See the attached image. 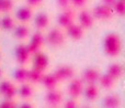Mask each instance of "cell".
<instances>
[{
  "label": "cell",
  "mask_w": 125,
  "mask_h": 108,
  "mask_svg": "<svg viewBox=\"0 0 125 108\" xmlns=\"http://www.w3.org/2000/svg\"><path fill=\"white\" fill-rule=\"evenodd\" d=\"M104 52L110 57H116L122 51V41L120 37L114 32H111L105 35L103 41Z\"/></svg>",
  "instance_id": "cell-1"
},
{
  "label": "cell",
  "mask_w": 125,
  "mask_h": 108,
  "mask_svg": "<svg viewBox=\"0 0 125 108\" xmlns=\"http://www.w3.org/2000/svg\"><path fill=\"white\" fill-rule=\"evenodd\" d=\"M45 41L52 48H62L66 42V34L62 28H53L47 32Z\"/></svg>",
  "instance_id": "cell-2"
},
{
  "label": "cell",
  "mask_w": 125,
  "mask_h": 108,
  "mask_svg": "<svg viewBox=\"0 0 125 108\" xmlns=\"http://www.w3.org/2000/svg\"><path fill=\"white\" fill-rule=\"evenodd\" d=\"M91 13H92L94 20H99V21H108V20L112 19L114 15V11H113L112 7L105 6L103 3L95 6Z\"/></svg>",
  "instance_id": "cell-3"
},
{
  "label": "cell",
  "mask_w": 125,
  "mask_h": 108,
  "mask_svg": "<svg viewBox=\"0 0 125 108\" xmlns=\"http://www.w3.org/2000/svg\"><path fill=\"white\" fill-rule=\"evenodd\" d=\"M75 19H76L75 10H73L69 7V8L62 10V12L58 14V17H57V24L59 26V28L65 30L67 27H69L70 24H73L75 22Z\"/></svg>",
  "instance_id": "cell-4"
},
{
  "label": "cell",
  "mask_w": 125,
  "mask_h": 108,
  "mask_svg": "<svg viewBox=\"0 0 125 108\" xmlns=\"http://www.w3.org/2000/svg\"><path fill=\"white\" fill-rule=\"evenodd\" d=\"M83 88H84V84L81 81V78L73 77L69 81L68 87H67V93L70 96V98L78 99L83 94Z\"/></svg>",
  "instance_id": "cell-5"
},
{
  "label": "cell",
  "mask_w": 125,
  "mask_h": 108,
  "mask_svg": "<svg viewBox=\"0 0 125 108\" xmlns=\"http://www.w3.org/2000/svg\"><path fill=\"white\" fill-rule=\"evenodd\" d=\"M32 57V67L35 69H39L41 72H45L50 66V58L43 52H37L34 55L31 56Z\"/></svg>",
  "instance_id": "cell-6"
},
{
  "label": "cell",
  "mask_w": 125,
  "mask_h": 108,
  "mask_svg": "<svg viewBox=\"0 0 125 108\" xmlns=\"http://www.w3.org/2000/svg\"><path fill=\"white\" fill-rule=\"evenodd\" d=\"M59 83L70 81L73 77H75V68L70 65H61L54 72H53Z\"/></svg>",
  "instance_id": "cell-7"
},
{
  "label": "cell",
  "mask_w": 125,
  "mask_h": 108,
  "mask_svg": "<svg viewBox=\"0 0 125 108\" xmlns=\"http://www.w3.org/2000/svg\"><path fill=\"white\" fill-rule=\"evenodd\" d=\"M77 20H78V24L83 30H90L93 27L94 21H95L92 13L90 11L86 10V9H81V11L77 15Z\"/></svg>",
  "instance_id": "cell-8"
},
{
  "label": "cell",
  "mask_w": 125,
  "mask_h": 108,
  "mask_svg": "<svg viewBox=\"0 0 125 108\" xmlns=\"http://www.w3.org/2000/svg\"><path fill=\"white\" fill-rule=\"evenodd\" d=\"M45 104L50 107H58L62 103V94L56 88L48 89L45 94Z\"/></svg>",
  "instance_id": "cell-9"
},
{
  "label": "cell",
  "mask_w": 125,
  "mask_h": 108,
  "mask_svg": "<svg viewBox=\"0 0 125 108\" xmlns=\"http://www.w3.org/2000/svg\"><path fill=\"white\" fill-rule=\"evenodd\" d=\"M15 60H17L18 64L21 66H25L31 60V54L29 53L28 48L25 44L20 43L15 48Z\"/></svg>",
  "instance_id": "cell-10"
},
{
  "label": "cell",
  "mask_w": 125,
  "mask_h": 108,
  "mask_svg": "<svg viewBox=\"0 0 125 108\" xmlns=\"http://www.w3.org/2000/svg\"><path fill=\"white\" fill-rule=\"evenodd\" d=\"M100 72L98 71V68L94 67H88L82 72V76H81V81L83 82V84L88 85V84H97L98 80L100 77Z\"/></svg>",
  "instance_id": "cell-11"
},
{
  "label": "cell",
  "mask_w": 125,
  "mask_h": 108,
  "mask_svg": "<svg viewBox=\"0 0 125 108\" xmlns=\"http://www.w3.org/2000/svg\"><path fill=\"white\" fill-rule=\"evenodd\" d=\"M83 32H84L83 29L78 23H75V22L65 29V34H66V37H68L69 39L73 40V41H79V40H81L82 38H83Z\"/></svg>",
  "instance_id": "cell-12"
},
{
  "label": "cell",
  "mask_w": 125,
  "mask_h": 108,
  "mask_svg": "<svg viewBox=\"0 0 125 108\" xmlns=\"http://www.w3.org/2000/svg\"><path fill=\"white\" fill-rule=\"evenodd\" d=\"M15 18L20 23H28L33 18V9L28 6L20 7L15 12Z\"/></svg>",
  "instance_id": "cell-13"
},
{
  "label": "cell",
  "mask_w": 125,
  "mask_h": 108,
  "mask_svg": "<svg viewBox=\"0 0 125 108\" xmlns=\"http://www.w3.org/2000/svg\"><path fill=\"white\" fill-rule=\"evenodd\" d=\"M50 22H51V19H50V15L45 12H40L35 15L34 18V27L37 31H44L48 28L50 26Z\"/></svg>",
  "instance_id": "cell-14"
},
{
  "label": "cell",
  "mask_w": 125,
  "mask_h": 108,
  "mask_svg": "<svg viewBox=\"0 0 125 108\" xmlns=\"http://www.w3.org/2000/svg\"><path fill=\"white\" fill-rule=\"evenodd\" d=\"M12 31L14 38L19 41H24L30 37V28L26 26V23H21L19 26H15Z\"/></svg>",
  "instance_id": "cell-15"
},
{
  "label": "cell",
  "mask_w": 125,
  "mask_h": 108,
  "mask_svg": "<svg viewBox=\"0 0 125 108\" xmlns=\"http://www.w3.org/2000/svg\"><path fill=\"white\" fill-rule=\"evenodd\" d=\"M83 94L88 102H95L100 95V89L97 84H88L83 88Z\"/></svg>",
  "instance_id": "cell-16"
},
{
  "label": "cell",
  "mask_w": 125,
  "mask_h": 108,
  "mask_svg": "<svg viewBox=\"0 0 125 108\" xmlns=\"http://www.w3.org/2000/svg\"><path fill=\"white\" fill-rule=\"evenodd\" d=\"M33 93H34V89H33L32 84H30V83H28V82L20 84V87L17 92L19 97H21L22 99H24V100L30 99L33 96Z\"/></svg>",
  "instance_id": "cell-17"
},
{
  "label": "cell",
  "mask_w": 125,
  "mask_h": 108,
  "mask_svg": "<svg viewBox=\"0 0 125 108\" xmlns=\"http://www.w3.org/2000/svg\"><path fill=\"white\" fill-rule=\"evenodd\" d=\"M41 84L48 91V89L56 88L57 85L59 84V82L53 73H48V74L44 73L43 77H42V81H41Z\"/></svg>",
  "instance_id": "cell-18"
},
{
  "label": "cell",
  "mask_w": 125,
  "mask_h": 108,
  "mask_svg": "<svg viewBox=\"0 0 125 108\" xmlns=\"http://www.w3.org/2000/svg\"><path fill=\"white\" fill-rule=\"evenodd\" d=\"M98 83L100 84V86H101L102 88L110 91V89H112L113 87H114L116 81H115L113 77H111L108 73H104V74H100V77H99V80H98Z\"/></svg>",
  "instance_id": "cell-19"
},
{
  "label": "cell",
  "mask_w": 125,
  "mask_h": 108,
  "mask_svg": "<svg viewBox=\"0 0 125 108\" xmlns=\"http://www.w3.org/2000/svg\"><path fill=\"white\" fill-rule=\"evenodd\" d=\"M44 73L45 72H41L39 69H35L32 67L31 69H28V80H26V82L32 85L41 84V81Z\"/></svg>",
  "instance_id": "cell-20"
},
{
  "label": "cell",
  "mask_w": 125,
  "mask_h": 108,
  "mask_svg": "<svg viewBox=\"0 0 125 108\" xmlns=\"http://www.w3.org/2000/svg\"><path fill=\"white\" fill-rule=\"evenodd\" d=\"M106 73H108L111 77L114 78L115 81H117L123 75V66H122L120 63H112V64L108 67Z\"/></svg>",
  "instance_id": "cell-21"
},
{
  "label": "cell",
  "mask_w": 125,
  "mask_h": 108,
  "mask_svg": "<svg viewBox=\"0 0 125 108\" xmlns=\"http://www.w3.org/2000/svg\"><path fill=\"white\" fill-rule=\"evenodd\" d=\"M15 27L14 20L9 13H7L4 17H2V19H0V29L6 32H10L13 30V28Z\"/></svg>",
  "instance_id": "cell-22"
},
{
  "label": "cell",
  "mask_w": 125,
  "mask_h": 108,
  "mask_svg": "<svg viewBox=\"0 0 125 108\" xmlns=\"http://www.w3.org/2000/svg\"><path fill=\"white\" fill-rule=\"evenodd\" d=\"M103 104L106 108H117L121 105V98L117 94H110L104 98Z\"/></svg>",
  "instance_id": "cell-23"
},
{
  "label": "cell",
  "mask_w": 125,
  "mask_h": 108,
  "mask_svg": "<svg viewBox=\"0 0 125 108\" xmlns=\"http://www.w3.org/2000/svg\"><path fill=\"white\" fill-rule=\"evenodd\" d=\"M13 77H14L15 82L19 83V84H22V83H25L26 80H28V69L25 68V66H21L18 67L15 69L14 74H13Z\"/></svg>",
  "instance_id": "cell-24"
},
{
  "label": "cell",
  "mask_w": 125,
  "mask_h": 108,
  "mask_svg": "<svg viewBox=\"0 0 125 108\" xmlns=\"http://www.w3.org/2000/svg\"><path fill=\"white\" fill-rule=\"evenodd\" d=\"M44 42H45V37L43 35L42 31H36L35 33H33V34L31 35L30 43H32V44H34V45L39 46L40 49H42Z\"/></svg>",
  "instance_id": "cell-25"
},
{
  "label": "cell",
  "mask_w": 125,
  "mask_h": 108,
  "mask_svg": "<svg viewBox=\"0 0 125 108\" xmlns=\"http://www.w3.org/2000/svg\"><path fill=\"white\" fill-rule=\"evenodd\" d=\"M14 8L13 0H0V13H10Z\"/></svg>",
  "instance_id": "cell-26"
},
{
  "label": "cell",
  "mask_w": 125,
  "mask_h": 108,
  "mask_svg": "<svg viewBox=\"0 0 125 108\" xmlns=\"http://www.w3.org/2000/svg\"><path fill=\"white\" fill-rule=\"evenodd\" d=\"M114 14H117L119 17H124L125 14V0H116L115 3L112 7Z\"/></svg>",
  "instance_id": "cell-27"
},
{
  "label": "cell",
  "mask_w": 125,
  "mask_h": 108,
  "mask_svg": "<svg viewBox=\"0 0 125 108\" xmlns=\"http://www.w3.org/2000/svg\"><path fill=\"white\" fill-rule=\"evenodd\" d=\"M17 92H18V88L15 87L14 84H12L10 87H9V89L4 93L3 97L4 98H8V99H12V98H14L15 96H17Z\"/></svg>",
  "instance_id": "cell-28"
},
{
  "label": "cell",
  "mask_w": 125,
  "mask_h": 108,
  "mask_svg": "<svg viewBox=\"0 0 125 108\" xmlns=\"http://www.w3.org/2000/svg\"><path fill=\"white\" fill-rule=\"evenodd\" d=\"M17 107V103L13 99H8V98H4L3 102L0 103V108H14Z\"/></svg>",
  "instance_id": "cell-29"
},
{
  "label": "cell",
  "mask_w": 125,
  "mask_h": 108,
  "mask_svg": "<svg viewBox=\"0 0 125 108\" xmlns=\"http://www.w3.org/2000/svg\"><path fill=\"white\" fill-rule=\"evenodd\" d=\"M12 84H13V83L11 82V81H8V80L2 81V82L0 83V95L3 96V95H4V93H6V92L8 91L9 87H10Z\"/></svg>",
  "instance_id": "cell-30"
},
{
  "label": "cell",
  "mask_w": 125,
  "mask_h": 108,
  "mask_svg": "<svg viewBox=\"0 0 125 108\" xmlns=\"http://www.w3.org/2000/svg\"><path fill=\"white\" fill-rule=\"evenodd\" d=\"M87 1L88 0H70V6H73V8L82 9L87 4Z\"/></svg>",
  "instance_id": "cell-31"
},
{
  "label": "cell",
  "mask_w": 125,
  "mask_h": 108,
  "mask_svg": "<svg viewBox=\"0 0 125 108\" xmlns=\"http://www.w3.org/2000/svg\"><path fill=\"white\" fill-rule=\"evenodd\" d=\"M42 3H43V0H26V6L32 9L37 8V7H40Z\"/></svg>",
  "instance_id": "cell-32"
},
{
  "label": "cell",
  "mask_w": 125,
  "mask_h": 108,
  "mask_svg": "<svg viewBox=\"0 0 125 108\" xmlns=\"http://www.w3.org/2000/svg\"><path fill=\"white\" fill-rule=\"evenodd\" d=\"M56 3L62 10L70 7V0H56Z\"/></svg>",
  "instance_id": "cell-33"
},
{
  "label": "cell",
  "mask_w": 125,
  "mask_h": 108,
  "mask_svg": "<svg viewBox=\"0 0 125 108\" xmlns=\"http://www.w3.org/2000/svg\"><path fill=\"white\" fill-rule=\"evenodd\" d=\"M62 106H64L65 108H76L77 107V99H75V98H70V99L66 100Z\"/></svg>",
  "instance_id": "cell-34"
},
{
  "label": "cell",
  "mask_w": 125,
  "mask_h": 108,
  "mask_svg": "<svg viewBox=\"0 0 125 108\" xmlns=\"http://www.w3.org/2000/svg\"><path fill=\"white\" fill-rule=\"evenodd\" d=\"M26 48H28V51H29V53L31 54V56L34 55L35 53H37V52H40V51H41V49H40L39 46L34 45V44H32V43H29L28 45H26Z\"/></svg>",
  "instance_id": "cell-35"
},
{
  "label": "cell",
  "mask_w": 125,
  "mask_h": 108,
  "mask_svg": "<svg viewBox=\"0 0 125 108\" xmlns=\"http://www.w3.org/2000/svg\"><path fill=\"white\" fill-rule=\"evenodd\" d=\"M32 107H33V105L29 102V99H28V102H23L22 104H20V108H32Z\"/></svg>",
  "instance_id": "cell-36"
},
{
  "label": "cell",
  "mask_w": 125,
  "mask_h": 108,
  "mask_svg": "<svg viewBox=\"0 0 125 108\" xmlns=\"http://www.w3.org/2000/svg\"><path fill=\"white\" fill-rule=\"evenodd\" d=\"M115 1H116V0H102V3L105 4V6H109V7H113Z\"/></svg>",
  "instance_id": "cell-37"
},
{
  "label": "cell",
  "mask_w": 125,
  "mask_h": 108,
  "mask_svg": "<svg viewBox=\"0 0 125 108\" xmlns=\"http://www.w3.org/2000/svg\"><path fill=\"white\" fill-rule=\"evenodd\" d=\"M2 76V71H1V68H0V77Z\"/></svg>",
  "instance_id": "cell-38"
},
{
  "label": "cell",
  "mask_w": 125,
  "mask_h": 108,
  "mask_svg": "<svg viewBox=\"0 0 125 108\" xmlns=\"http://www.w3.org/2000/svg\"><path fill=\"white\" fill-rule=\"evenodd\" d=\"M0 56H1V55H0Z\"/></svg>",
  "instance_id": "cell-39"
}]
</instances>
